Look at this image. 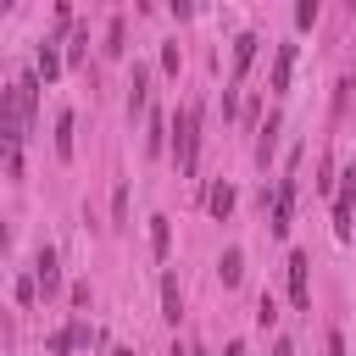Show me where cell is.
<instances>
[{
	"label": "cell",
	"instance_id": "ac0fdd59",
	"mask_svg": "<svg viewBox=\"0 0 356 356\" xmlns=\"http://www.w3.org/2000/svg\"><path fill=\"white\" fill-rule=\"evenodd\" d=\"M89 56V28H72V44H67V67H83Z\"/></svg>",
	"mask_w": 356,
	"mask_h": 356
},
{
	"label": "cell",
	"instance_id": "f546056e",
	"mask_svg": "<svg viewBox=\"0 0 356 356\" xmlns=\"http://www.w3.org/2000/svg\"><path fill=\"white\" fill-rule=\"evenodd\" d=\"M189 356H206V350H189Z\"/></svg>",
	"mask_w": 356,
	"mask_h": 356
},
{
	"label": "cell",
	"instance_id": "4316f807",
	"mask_svg": "<svg viewBox=\"0 0 356 356\" xmlns=\"http://www.w3.org/2000/svg\"><path fill=\"white\" fill-rule=\"evenodd\" d=\"M222 356H245V345H239V339H228V350H222Z\"/></svg>",
	"mask_w": 356,
	"mask_h": 356
},
{
	"label": "cell",
	"instance_id": "ffe728a7",
	"mask_svg": "<svg viewBox=\"0 0 356 356\" xmlns=\"http://www.w3.org/2000/svg\"><path fill=\"white\" fill-rule=\"evenodd\" d=\"M256 323H261V328H273V323H278V306H273V295H261V300H256Z\"/></svg>",
	"mask_w": 356,
	"mask_h": 356
},
{
	"label": "cell",
	"instance_id": "3957f363",
	"mask_svg": "<svg viewBox=\"0 0 356 356\" xmlns=\"http://www.w3.org/2000/svg\"><path fill=\"white\" fill-rule=\"evenodd\" d=\"M284 273H289V300H295V312H312V256H306V250H289Z\"/></svg>",
	"mask_w": 356,
	"mask_h": 356
},
{
	"label": "cell",
	"instance_id": "30bf717a",
	"mask_svg": "<svg viewBox=\"0 0 356 356\" xmlns=\"http://www.w3.org/2000/svg\"><path fill=\"white\" fill-rule=\"evenodd\" d=\"M161 317L178 323L184 317V289H178V273H161Z\"/></svg>",
	"mask_w": 356,
	"mask_h": 356
},
{
	"label": "cell",
	"instance_id": "4fadbf2b",
	"mask_svg": "<svg viewBox=\"0 0 356 356\" xmlns=\"http://www.w3.org/2000/svg\"><path fill=\"white\" fill-rule=\"evenodd\" d=\"M167 250H172V222L167 217H150V256L167 261Z\"/></svg>",
	"mask_w": 356,
	"mask_h": 356
},
{
	"label": "cell",
	"instance_id": "f1b7e54d",
	"mask_svg": "<svg viewBox=\"0 0 356 356\" xmlns=\"http://www.w3.org/2000/svg\"><path fill=\"white\" fill-rule=\"evenodd\" d=\"M172 356H189V350H172Z\"/></svg>",
	"mask_w": 356,
	"mask_h": 356
},
{
	"label": "cell",
	"instance_id": "d6986e66",
	"mask_svg": "<svg viewBox=\"0 0 356 356\" xmlns=\"http://www.w3.org/2000/svg\"><path fill=\"white\" fill-rule=\"evenodd\" d=\"M317 189H323V195L334 189V156H328V150L317 156Z\"/></svg>",
	"mask_w": 356,
	"mask_h": 356
},
{
	"label": "cell",
	"instance_id": "6da1fadb",
	"mask_svg": "<svg viewBox=\"0 0 356 356\" xmlns=\"http://www.w3.org/2000/svg\"><path fill=\"white\" fill-rule=\"evenodd\" d=\"M200 117H206V106H200V100H184V111H178V134H172L178 172H195V167H200Z\"/></svg>",
	"mask_w": 356,
	"mask_h": 356
},
{
	"label": "cell",
	"instance_id": "8992f818",
	"mask_svg": "<svg viewBox=\"0 0 356 356\" xmlns=\"http://www.w3.org/2000/svg\"><path fill=\"white\" fill-rule=\"evenodd\" d=\"M33 284L44 289V300L61 289V261H56V250H50V245H39V256H33Z\"/></svg>",
	"mask_w": 356,
	"mask_h": 356
},
{
	"label": "cell",
	"instance_id": "7402d4cb",
	"mask_svg": "<svg viewBox=\"0 0 356 356\" xmlns=\"http://www.w3.org/2000/svg\"><path fill=\"white\" fill-rule=\"evenodd\" d=\"M312 22H317V0H300L295 6V28H312Z\"/></svg>",
	"mask_w": 356,
	"mask_h": 356
},
{
	"label": "cell",
	"instance_id": "e0dca14e",
	"mask_svg": "<svg viewBox=\"0 0 356 356\" xmlns=\"http://www.w3.org/2000/svg\"><path fill=\"white\" fill-rule=\"evenodd\" d=\"M56 156H61V161H72V111H61V117H56Z\"/></svg>",
	"mask_w": 356,
	"mask_h": 356
},
{
	"label": "cell",
	"instance_id": "44dd1931",
	"mask_svg": "<svg viewBox=\"0 0 356 356\" xmlns=\"http://www.w3.org/2000/svg\"><path fill=\"white\" fill-rule=\"evenodd\" d=\"M44 345H50V356H67V350H72V328H56Z\"/></svg>",
	"mask_w": 356,
	"mask_h": 356
},
{
	"label": "cell",
	"instance_id": "9c48e42d",
	"mask_svg": "<svg viewBox=\"0 0 356 356\" xmlns=\"http://www.w3.org/2000/svg\"><path fill=\"white\" fill-rule=\"evenodd\" d=\"M217 278H222V289H234V284L245 278V250H239V245H228V250L217 256Z\"/></svg>",
	"mask_w": 356,
	"mask_h": 356
},
{
	"label": "cell",
	"instance_id": "277c9868",
	"mask_svg": "<svg viewBox=\"0 0 356 356\" xmlns=\"http://www.w3.org/2000/svg\"><path fill=\"white\" fill-rule=\"evenodd\" d=\"M295 222V178H278V195H273V217H267V234L284 239Z\"/></svg>",
	"mask_w": 356,
	"mask_h": 356
},
{
	"label": "cell",
	"instance_id": "5b68a950",
	"mask_svg": "<svg viewBox=\"0 0 356 356\" xmlns=\"http://www.w3.org/2000/svg\"><path fill=\"white\" fill-rule=\"evenodd\" d=\"M256 50H261V39H256V33H239V39H234V67H228V89H239V83H245V72H250Z\"/></svg>",
	"mask_w": 356,
	"mask_h": 356
},
{
	"label": "cell",
	"instance_id": "7a4b0ae2",
	"mask_svg": "<svg viewBox=\"0 0 356 356\" xmlns=\"http://www.w3.org/2000/svg\"><path fill=\"white\" fill-rule=\"evenodd\" d=\"M334 234H339L345 245L356 239V167L339 172V184H334Z\"/></svg>",
	"mask_w": 356,
	"mask_h": 356
},
{
	"label": "cell",
	"instance_id": "cb8c5ba5",
	"mask_svg": "<svg viewBox=\"0 0 356 356\" xmlns=\"http://www.w3.org/2000/svg\"><path fill=\"white\" fill-rule=\"evenodd\" d=\"M323 356H345V334H339V328L323 339Z\"/></svg>",
	"mask_w": 356,
	"mask_h": 356
},
{
	"label": "cell",
	"instance_id": "5bb4252c",
	"mask_svg": "<svg viewBox=\"0 0 356 356\" xmlns=\"http://www.w3.org/2000/svg\"><path fill=\"white\" fill-rule=\"evenodd\" d=\"M61 67H67V61L56 56V39H44V44H39V78L50 83V78H61Z\"/></svg>",
	"mask_w": 356,
	"mask_h": 356
},
{
	"label": "cell",
	"instance_id": "9a60e30c",
	"mask_svg": "<svg viewBox=\"0 0 356 356\" xmlns=\"http://www.w3.org/2000/svg\"><path fill=\"white\" fill-rule=\"evenodd\" d=\"M122 39H128V22H122V17H111V22H106V44H100V50H106V56H122V50H128Z\"/></svg>",
	"mask_w": 356,
	"mask_h": 356
},
{
	"label": "cell",
	"instance_id": "7c38bea8",
	"mask_svg": "<svg viewBox=\"0 0 356 356\" xmlns=\"http://www.w3.org/2000/svg\"><path fill=\"white\" fill-rule=\"evenodd\" d=\"M289 72H295V44H278V56H273V89L278 95L289 89Z\"/></svg>",
	"mask_w": 356,
	"mask_h": 356
},
{
	"label": "cell",
	"instance_id": "d4e9b609",
	"mask_svg": "<svg viewBox=\"0 0 356 356\" xmlns=\"http://www.w3.org/2000/svg\"><path fill=\"white\" fill-rule=\"evenodd\" d=\"M33 295H39V284H33V278H22V284H17V300H22V306H33Z\"/></svg>",
	"mask_w": 356,
	"mask_h": 356
},
{
	"label": "cell",
	"instance_id": "484cf974",
	"mask_svg": "<svg viewBox=\"0 0 356 356\" xmlns=\"http://www.w3.org/2000/svg\"><path fill=\"white\" fill-rule=\"evenodd\" d=\"M273 356H295V345H289V339H278V345H273Z\"/></svg>",
	"mask_w": 356,
	"mask_h": 356
},
{
	"label": "cell",
	"instance_id": "83f0119b",
	"mask_svg": "<svg viewBox=\"0 0 356 356\" xmlns=\"http://www.w3.org/2000/svg\"><path fill=\"white\" fill-rule=\"evenodd\" d=\"M111 356H134V350H128V345H111Z\"/></svg>",
	"mask_w": 356,
	"mask_h": 356
},
{
	"label": "cell",
	"instance_id": "52a82bcc",
	"mask_svg": "<svg viewBox=\"0 0 356 356\" xmlns=\"http://www.w3.org/2000/svg\"><path fill=\"white\" fill-rule=\"evenodd\" d=\"M278 128H284L278 111H267V122H261V134H256V167H261V172H267L273 156H278Z\"/></svg>",
	"mask_w": 356,
	"mask_h": 356
},
{
	"label": "cell",
	"instance_id": "603a6c76",
	"mask_svg": "<svg viewBox=\"0 0 356 356\" xmlns=\"http://www.w3.org/2000/svg\"><path fill=\"white\" fill-rule=\"evenodd\" d=\"M111 217H117V228L128 222V189H122V184H117V195H111Z\"/></svg>",
	"mask_w": 356,
	"mask_h": 356
},
{
	"label": "cell",
	"instance_id": "2e32d148",
	"mask_svg": "<svg viewBox=\"0 0 356 356\" xmlns=\"http://www.w3.org/2000/svg\"><path fill=\"white\" fill-rule=\"evenodd\" d=\"M145 150H150V156H161V150H167V117H161V111H150V134H145Z\"/></svg>",
	"mask_w": 356,
	"mask_h": 356
},
{
	"label": "cell",
	"instance_id": "8fae6325",
	"mask_svg": "<svg viewBox=\"0 0 356 356\" xmlns=\"http://www.w3.org/2000/svg\"><path fill=\"white\" fill-rule=\"evenodd\" d=\"M206 211H211L217 222H222V217L234 211V184H228V178H217V184L206 189Z\"/></svg>",
	"mask_w": 356,
	"mask_h": 356
},
{
	"label": "cell",
	"instance_id": "ba28073f",
	"mask_svg": "<svg viewBox=\"0 0 356 356\" xmlns=\"http://www.w3.org/2000/svg\"><path fill=\"white\" fill-rule=\"evenodd\" d=\"M145 100H150V67H134V83H128V122L145 117Z\"/></svg>",
	"mask_w": 356,
	"mask_h": 356
}]
</instances>
